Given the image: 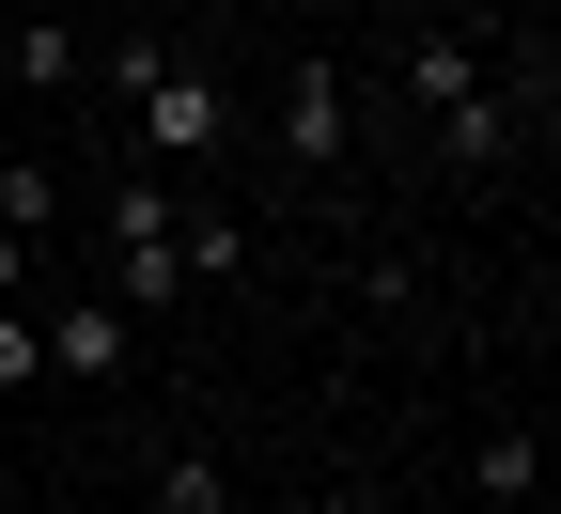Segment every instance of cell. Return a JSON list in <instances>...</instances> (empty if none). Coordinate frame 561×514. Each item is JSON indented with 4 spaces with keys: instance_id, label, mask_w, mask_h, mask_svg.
Here are the masks:
<instances>
[{
    "instance_id": "9c48e42d",
    "label": "cell",
    "mask_w": 561,
    "mask_h": 514,
    "mask_svg": "<svg viewBox=\"0 0 561 514\" xmlns=\"http://www.w3.org/2000/svg\"><path fill=\"white\" fill-rule=\"evenodd\" d=\"M157 514H234V499H219V453H172V468H157Z\"/></svg>"
},
{
    "instance_id": "5b68a950",
    "label": "cell",
    "mask_w": 561,
    "mask_h": 514,
    "mask_svg": "<svg viewBox=\"0 0 561 514\" xmlns=\"http://www.w3.org/2000/svg\"><path fill=\"white\" fill-rule=\"evenodd\" d=\"M280 157H343V62H297V79H280Z\"/></svg>"
},
{
    "instance_id": "277c9868",
    "label": "cell",
    "mask_w": 561,
    "mask_h": 514,
    "mask_svg": "<svg viewBox=\"0 0 561 514\" xmlns=\"http://www.w3.org/2000/svg\"><path fill=\"white\" fill-rule=\"evenodd\" d=\"M32 343H47V375H125L140 312H125V297H62V312H32Z\"/></svg>"
},
{
    "instance_id": "8992f818",
    "label": "cell",
    "mask_w": 561,
    "mask_h": 514,
    "mask_svg": "<svg viewBox=\"0 0 561 514\" xmlns=\"http://www.w3.org/2000/svg\"><path fill=\"white\" fill-rule=\"evenodd\" d=\"M79 32H62V16H16V32H0V79H16V94H62V79H79Z\"/></svg>"
},
{
    "instance_id": "7a4b0ae2",
    "label": "cell",
    "mask_w": 561,
    "mask_h": 514,
    "mask_svg": "<svg viewBox=\"0 0 561 514\" xmlns=\"http://www.w3.org/2000/svg\"><path fill=\"white\" fill-rule=\"evenodd\" d=\"M110 94L140 110V140H157V157H203V140H219V79H203L187 47H157V32L110 47Z\"/></svg>"
},
{
    "instance_id": "6da1fadb",
    "label": "cell",
    "mask_w": 561,
    "mask_h": 514,
    "mask_svg": "<svg viewBox=\"0 0 561 514\" xmlns=\"http://www.w3.org/2000/svg\"><path fill=\"white\" fill-rule=\"evenodd\" d=\"M390 79H405L421 125H437V157H453V172H483V157L515 140V110H530V79H483V47H468V32H421Z\"/></svg>"
},
{
    "instance_id": "52a82bcc",
    "label": "cell",
    "mask_w": 561,
    "mask_h": 514,
    "mask_svg": "<svg viewBox=\"0 0 561 514\" xmlns=\"http://www.w3.org/2000/svg\"><path fill=\"white\" fill-rule=\"evenodd\" d=\"M530 483H546V436H530V421H500V436L468 453V499L500 514V499H530Z\"/></svg>"
},
{
    "instance_id": "30bf717a",
    "label": "cell",
    "mask_w": 561,
    "mask_h": 514,
    "mask_svg": "<svg viewBox=\"0 0 561 514\" xmlns=\"http://www.w3.org/2000/svg\"><path fill=\"white\" fill-rule=\"evenodd\" d=\"M47 375V343H32V312H0V390H32Z\"/></svg>"
},
{
    "instance_id": "8fae6325",
    "label": "cell",
    "mask_w": 561,
    "mask_h": 514,
    "mask_svg": "<svg viewBox=\"0 0 561 514\" xmlns=\"http://www.w3.org/2000/svg\"><path fill=\"white\" fill-rule=\"evenodd\" d=\"M32 265H47L32 235H0V312H32Z\"/></svg>"
},
{
    "instance_id": "3957f363",
    "label": "cell",
    "mask_w": 561,
    "mask_h": 514,
    "mask_svg": "<svg viewBox=\"0 0 561 514\" xmlns=\"http://www.w3.org/2000/svg\"><path fill=\"white\" fill-rule=\"evenodd\" d=\"M110 297L125 312L187 297V203H157V172H110Z\"/></svg>"
},
{
    "instance_id": "ba28073f",
    "label": "cell",
    "mask_w": 561,
    "mask_h": 514,
    "mask_svg": "<svg viewBox=\"0 0 561 514\" xmlns=\"http://www.w3.org/2000/svg\"><path fill=\"white\" fill-rule=\"evenodd\" d=\"M47 218H62V187H47V157H0V235H32V250H47Z\"/></svg>"
}]
</instances>
